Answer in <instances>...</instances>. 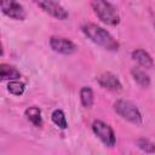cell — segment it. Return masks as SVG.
I'll return each mask as SVG.
<instances>
[{
	"instance_id": "obj_1",
	"label": "cell",
	"mask_w": 155,
	"mask_h": 155,
	"mask_svg": "<svg viewBox=\"0 0 155 155\" xmlns=\"http://www.w3.org/2000/svg\"><path fill=\"white\" fill-rule=\"evenodd\" d=\"M82 33L94 44L102 46L108 51H117L120 47L119 41L104 28L94 24V23H86L81 27Z\"/></svg>"
},
{
	"instance_id": "obj_2",
	"label": "cell",
	"mask_w": 155,
	"mask_h": 155,
	"mask_svg": "<svg viewBox=\"0 0 155 155\" xmlns=\"http://www.w3.org/2000/svg\"><path fill=\"white\" fill-rule=\"evenodd\" d=\"M91 7L103 23L108 25H117L120 23V15L116 7L108 0H91Z\"/></svg>"
},
{
	"instance_id": "obj_3",
	"label": "cell",
	"mask_w": 155,
	"mask_h": 155,
	"mask_svg": "<svg viewBox=\"0 0 155 155\" xmlns=\"http://www.w3.org/2000/svg\"><path fill=\"white\" fill-rule=\"evenodd\" d=\"M114 110L122 119H125L134 125L142 124V114H140L139 109L136 107V104H133L130 101H126V99L116 101L114 103Z\"/></svg>"
},
{
	"instance_id": "obj_4",
	"label": "cell",
	"mask_w": 155,
	"mask_h": 155,
	"mask_svg": "<svg viewBox=\"0 0 155 155\" xmlns=\"http://www.w3.org/2000/svg\"><path fill=\"white\" fill-rule=\"evenodd\" d=\"M92 131L107 147H114L115 145V143H116L115 133H114L113 128L108 124H105L104 121L94 120L92 124Z\"/></svg>"
},
{
	"instance_id": "obj_5",
	"label": "cell",
	"mask_w": 155,
	"mask_h": 155,
	"mask_svg": "<svg viewBox=\"0 0 155 155\" xmlns=\"http://www.w3.org/2000/svg\"><path fill=\"white\" fill-rule=\"evenodd\" d=\"M34 2L44 12H46L47 15H50V16L57 18V19L64 21V19L68 18L67 10L61 4H58L56 0H34Z\"/></svg>"
},
{
	"instance_id": "obj_6",
	"label": "cell",
	"mask_w": 155,
	"mask_h": 155,
	"mask_svg": "<svg viewBox=\"0 0 155 155\" xmlns=\"http://www.w3.org/2000/svg\"><path fill=\"white\" fill-rule=\"evenodd\" d=\"M1 2V11L7 17L16 19V21H23L27 16L24 7L17 1V0H0Z\"/></svg>"
},
{
	"instance_id": "obj_7",
	"label": "cell",
	"mask_w": 155,
	"mask_h": 155,
	"mask_svg": "<svg viewBox=\"0 0 155 155\" xmlns=\"http://www.w3.org/2000/svg\"><path fill=\"white\" fill-rule=\"evenodd\" d=\"M50 46L54 52L61 54H71L78 50V46L71 40L63 36H51Z\"/></svg>"
},
{
	"instance_id": "obj_8",
	"label": "cell",
	"mask_w": 155,
	"mask_h": 155,
	"mask_svg": "<svg viewBox=\"0 0 155 155\" xmlns=\"http://www.w3.org/2000/svg\"><path fill=\"white\" fill-rule=\"evenodd\" d=\"M97 81L101 87L103 88H107L109 91H115V92H119L122 90V85L120 82V80L111 73H103L101 74L98 78H97Z\"/></svg>"
},
{
	"instance_id": "obj_9",
	"label": "cell",
	"mask_w": 155,
	"mask_h": 155,
	"mask_svg": "<svg viewBox=\"0 0 155 155\" xmlns=\"http://www.w3.org/2000/svg\"><path fill=\"white\" fill-rule=\"evenodd\" d=\"M132 59L133 61H136L140 67H143V68H147V69H150V68H153V65H154V61H153V58H151V56L147 52V51H144V50H142V48H137V50H134V51H132Z\"/></svg>"
},
{
	"instance_id": "obj_10",
	"label": "cell",
	"mask_w": 155,
	"mask_h": 155,
	"mask_svg": "<svg viewBox=\"0 0 155 155\" xmlns=\"http://www.w3.org/2000/svg\"><path fill=\"white\" fill-rule=\"evenodd\" d=\"M0 78L1 80H8V81L18 80L21 78V73L15 67L6 64V63H1L0 64Z\"/></svg>"
},
{
	"instance_id": "obj_11",
	"label": "cell",
	"mask_w": 155,
	"mask_h": 155,
	"mask_svg": "<svg viewBox=\"0 0 155 155\" xmlns=\"http://www.w3.org/2000/svg\"><path fill=\"white\" fill-rule=\"evenodd\" d=\"M25 116L27 119L36 127L42 126V116H41V110L38 107H29L25 109Z\"/></svg>"
},
{
	"instance_id": "obj_12",
	"label": "cell",
	"mask_w": 155,
	"mask_h": 155,
	"mask_svg": "<svg viewBox=\"0 0 155 155\" xmlns=\"http://www.w3.org/2000/svg\"><path fill=\"white\" fill-rule=\"evenodd\" d=\"M131 75H132V78H133V80H134L139 86H142V87H148V86L150 85V78H149V75H148L144 70H142V69H139V68H133V69L131 70Z\"/></svg>"
},
{
	"instance_id": "obj_13",
	"label": "cell",
	"mask_w": 155,
	"mask_h": 155,
	"mask_svg": "<svg viewBox=\"0 0 155 155\" xmlns=\"http://www.w3.org/2000/svg\"><path fill=\"white\" fill-rule=\"evenodd\" d=\"M80 101H81V104H82L85 108H91V107L93 105L94 96H93V91H92L91 87L84 86V87L80 90Z\"/></svg>"
},
{
	"instance_id": "obj_14",
	"label": "cell",
	"mask_w": 155,
	"mask_h": 155,
	"mask_svg": "<svg viewBox=\"0 0 155 155\" xmlns=\"http://www.w3.org/2000/svg\"><path fill=\"white\" fill-rule=\"evenodd\" d=\"M51 120L52 122L58 126L59 128L62 130H65L68 127V121H67V117H65V114L63 113V110L61 109H56L53 110V113L51 114Z\"/></svg>"
},
{
	"instance_id": "obj_15",
	"label": "cell",
	"mask_w": 155,
	"mask_h": 155,
	"mask_svg": "<svg viewBox=\"0 0 155 155\" xmlns=\"http://www.w3.org/2000/svg\"><path fill=\"white\" fill-rule=\"evenodd\" d=\"M7 90L13 96H22L24 93L25 85H24V82H22L19 80H11L7 84Z\"/></svg>"
},
{
	"instance_id": "obj_16",
	"label": "cell",
	"mask_w": 155,
	"mask_h": 155,
	"mask_svg": "<svg viewBox=\"0 0 155 155\" xmlns=\"http://www.w3.org/2000/svg\"><path fill=\"white\" fill-rule=\"evenodd\" d=\"M137 145L140 150H143L145 153H149V154L155 153V144L147 138H139L137 140Z\"/></svg>"
}]
</instances>
